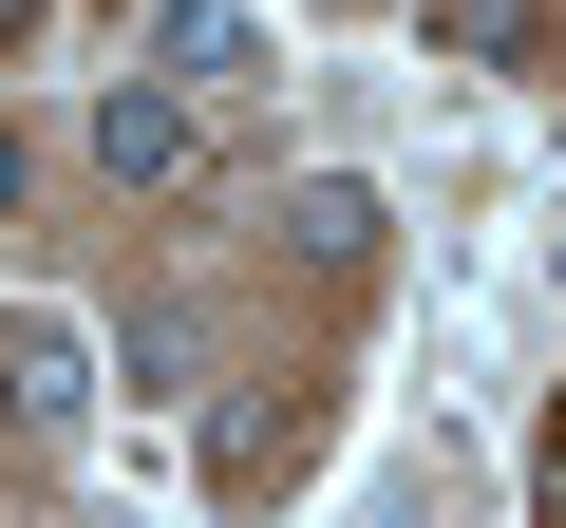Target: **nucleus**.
Segmentation results:
<instances>
[{
  "instance_id": "f03ea898",
  "label": "nucleus",
  "mask_w": 566,
  "mask_h": 528,
  "mask_svg": "<svg viewBox=\"0 0 566 528\" xmlns=\"http://www.w3.org/2000/svg\"><path fill=\"white\" fill-rule=\"evenodd\" d=\"M95 170H114V189H170V170H189V95H170V76H114V95H95Z\"/></svg>"
},
{
  "instance_id": "7ed1b4c3",
  "label": "nucleus",
  "mask_w": 566,
  "mask_h": 528,
  "mask_svg": "<svg viewBox=\"0 0 566 528\" xmlns=\"http://www.w3.org/2000/svg\"><path fill=\"white\" fill-rule=\"evenodd\" d=\"M0 397H20L39 434H76V397H95V359H76V321H0Z\"/></svg>"
},
{
  "instance_id": "6e6552de",
  "label": "nucleus",
  "mask_w": 566,
  "mask_h": 528,
  "mask_svg": "<svg viewBox=\"0 0 566 528\" xmlns=\"http://www.w3.org/2000/svg\"><path fill=\"white\" fill-rule=\"evenodd\" d=\"M20 20H39V0H0V39H20Z\"/></svg>"
},
{
  "instance_id": "0eeeda50",
  "label": "nucleus",
  "mask_w": 566,
  "mask_h": 528,
  "mask_svg": "<svg viewBox=\"0 0 566 528\" xmlns=\"http://www.w3.org/2000/svg\"><path fill=\"white\" fill-rule=\"evenodd\" d=\"M0 208H20V133H0Z\"/></svg>"
},
{
  "instance_id": "1a4fd4ad",
  "label": "nucleus",
  "mask_w": 566,
  "mask_h": 528,
  "mask_svg": "<svg viewBox=\"0 0 566 528\" xmlns=\"http://www.w3.org/2000/svg\"><path fill=\"white\" fill-rule=\"evenodd\" d=\"M547 264H566V245H547Z\"/></svg>"
},
{
  "instance_id": "20e7f679",
  "label": "nucleus",
  "mask_w": 566,
  "mask_h": 528,
  "mask_svg": "<svg viewBox=\"0 0 566 528\" xmlns=\"http://www.w3.org/2000/svg\"><path fill=\"white\" fill-rule=\"evenodd\" d=\"M283 245H303V264H378V189L359 170H303V189H283Z\"/></svg>"
},
{
  "instance_id": "f257e3e1",
  "label": "nucleus",
  "mask_w": 566,
  "mask_h": 528,
  "mask_svg": "<svg viewBox=\"0 0 566 528\" xmlns=\"http://www.w3.org/2000/svg\"><path fill=\"white\" fill-rule=\"evenodd\" d=\"M133 76H170V95H245V76H264V20H245V0H170V20L133 39Z\"/></svg>"
},
{
  "instance_id": "39448f33",
  "label": "nucleus",
  "mask_w": 566,
  "mask_h": 528,
  "mask_svg": "<svg viewBox=\"0 0 566 528\" xmlns=\"http://www.w3.org/2000/svg\"><path fill=\"white\" fill-rule=\"evenodd\" d=\"M434 39H453V57H528V39H547V0H434Z\"/></svg>"
},
{
  "instance_id": "423d86ee",
  "label": "nucleus",
  "mask_w": 566,
  "mask_h": 528,
  "mask_svg": "<svg viewBox=\"0 0 566 528\" xmlns=\"http://www.w3.org/2000/svg\"><path fill=\"white\" fill-rule=\"evenodd\" d=\"M528 490H547V509H566V434H547V453H528Z\"/></svg>"
}]
</instances>
